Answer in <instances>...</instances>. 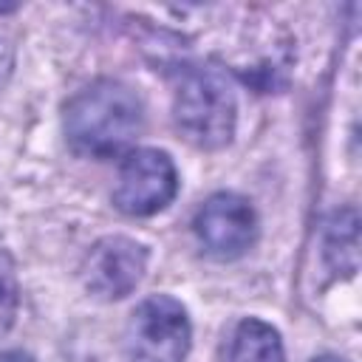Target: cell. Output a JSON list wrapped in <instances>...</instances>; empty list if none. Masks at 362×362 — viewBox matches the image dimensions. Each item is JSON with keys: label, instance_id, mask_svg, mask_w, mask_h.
<instances>
[{"label": "cell", "instance_id": "1", "mask_svg": "<svg viewBox=\"0 0 362 362\" xmlns=\"http://www.w3.org/2000/svg\"><path fill=\"white\" fill-rule=\"evenodd\" d=\"M141 130V96L124 82L99 79L65 105V136L79 156L116 158L136 144Z\"/></svg>", "mask_w": 362, "mask_h": 362}, {"label": "cell", "instance_id": "2", "mask_svg": "<svg viewBox=\"0 0 362 362\" xmlns=\"http://www.w3.org/2000/svg\"><path fill=\"white\" fill-rule=\"evenodd\" d=\"M173 119L189 144L201 150L226 147L238 122V102L229 79L215 68H184L175 76Z\"/></svg>", "mask_w": 362, "mask_h": 362}, {"label": "cell", "instance_id": "3", "mask_svg": "<svg viewBox=\"0 0 362 362\" xmlns=\"http://www.w3.org/2000/svg\"><path fill=\"white\" fill-rule=\"evenodd\" d=\"M192 345L187 308L170 294L141 300L124 328L127 362H184Z\"/></svg>", "mask_w": 362, "mask_h": 362}, {"label": "cell", "instance_id": "4", "mask_svg": "<svg viewBox=\"0 0 362 362\" xmlns=\"http://www.w3.org/2000/svg\"><path fill=\"white\" fill-rule=\"evenodd\" d=\"M178 192V170L164 150L139 147L130 150L119 167L113 204L133 218L161 212Z\"/></svg>", "mask_w": 362, "mask_h": 362}, {"label": "cell", "instance_id": "5", "mask_svg": "<svg viewBox=\"0 0 362 362\" xmlns=\"http://www.w3.org/2000/svg\"><path fill=\"white\" fill-rule=\"evenodd\" d=\"M147 272V246L127 235L99 238L82 260V283L99 300L127 297Z\"/></svg>", "mask_w": 362, "mask_h": 362}, {"label": "cell", "instance_id": "6", "mask_svg": "<svg viewBox=\"0 0 362 362\" xmlns=\"http://www.w3.org/2000/svg\"><path fill=\"white\" fill-rule=\"evenodd\" d=\"M195 235L201 246L218 260L240 257L257 238L255 206L235 192H215L195 215Z\"/></svg>", "mask_w": 362, "mask_h": 362}, {"label": "cell", "instance_id": "7", "mask_svg": "<svg viewBox=\"0 0 362 362\" xmlns=\"http://www.w3.org/2000/svg\"><path fill=\"white\" fill-rule=\"evenodd\" d=\"M322 255L334 274H345V277L356 274V269H359V218H356L354 206H345L328 218Z\"/></svg>", "mask_w": 362, "mask_h": 362}, {"label": "cell", "instance_id": "8", "mask_svg": "<svg viewBox=\"0 0 362 362\" xmlns=\"http://www.w3.org/2000/svg\"><path fill=\"white\" fill-rule=\"evenodd\" d=\"M226 362H286L277 328L255 317L238 322L226 348Z\"/></svg>", "mask_w": 362, "mask_h": 362}, {"label": "cell", "instance_id": "9", "mask_svg": "<svg viewBox=\"0 0 362 362\" xmlns=\"http://www.w3.org/2000/svg\"><path fill=\"white\" fill-rule=\"evenodd\" d=\"M20 305V286H17V272L14 260L8 252L0 246V331H8Z\"/></svg>", "mask_w": 362, "mask_h": 362}, {"label": "cell", "instance_id": "10", "mask_svg": "<svg viewBox=\"0 0 362 362\" xmlns=\"http://www.w3.org/2000/svg\"><path fill=\"white\" fill-rule=\"evenodd\" d=\"M0 362H34L28 354H20V351H3L0 354Z\"/></svg>", "mask_w": 362, "mask_h": 362}, {"label": "cell", "instance_id": "11", "mask_svg": "<svg viewBox=\"0 0 362 362\" xmlns=\"http://www.w3.org/2000/svg\"><path fill=\"white\" fill-rule=\"evenodd\" d=\"M314 362H345V359H339V356H331V354H325V356H317Z\"/></svg>", "mask_w": 362, "mask_h": 362}]
</instances>
